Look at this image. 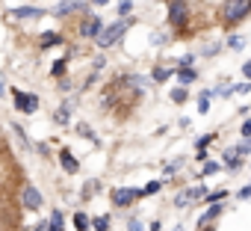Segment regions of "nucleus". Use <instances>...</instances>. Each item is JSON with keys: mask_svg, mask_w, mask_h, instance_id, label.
Instances as JSON below:
<instances>
[{"mask_svg": "<svg viewBox=\"0 0 251 231\" xmlns=\"http://www.w3.org/2000/svg\"><path fill=\"white\" fill-rule=\"evenodd\" d=\"M160 187H163V181H151V184H148V187L142 190V196H151V193H157Z\"/></svg>", "mask_w": 251, "mask_h": 231, "instance_id": "nucleus-18", "label": "nucleus"}, {"mask_svg": "<svg viewBox=\"0 0 251 231\" xmlns=\"http://www.w3.org/2000/svg\"><path fill=\"white\" fill-rule=\"evenodd\" d=\"M216 169H219V166H216V163H204V175H213V172H216Z\"/></svg>", "mask_w": 251, "mask_h": 231, "instance_id": "nucleus-26", "label": "nucleus"}, {"mask_svg": "<svg viewBox=\"0 0 251 231\" xmlns=\"http://www.w3.org/2000/svg\"><path fill=\"white\" fill-rule=\"evenodd\" d=\"M172 101L175 104H183L186 101V89H172Z\"/></svg>", "mask_w": 251, "mask_h": 231, "instance_id": "nucleus-17", "label": "nucleus"}, {"mask_svg": "<svg viewBox=\"0 0 251 231\" xmlns=\"http://www.w3.org/2000/svg\"><path fill=\"white\" fill-rule=\"evenodd\" d=\"M198 110H201V113L210 110V92H201V98H198Z\"/></svg>", "mask_w": 251, "mask_h": 231, "instance_id": "nucleus-16", "label": "nucleus"}, {"mask_svg": "<svg viewBox=\"0 0 251 231\" xmlns=\"http://www.w3.org/2000/svg\"><path fill=\"white\" fill-rule=\"evenodd\" d=\"M169 74H172V71H169V68H157V71H154V77H157V80H166V77H169Z\"/></svg>", "mask_w": 251, "mask_h": 231, "instance_id": "nucleus-23", "label": "nucleus"}, {"mask_svg": "<svg viewBox=\"0 0 251 231\" xmlns=\"http://www.w3.org/2000/svg\"><path fill=\"white\" fill-rule=\"evenodd\" d=\"M118 12L127 15V12H130V0H121V3H118Z\"/></svg>", "mask_w": 251, "mask_h": 231, "instance_id": "nucleus-21", "label": "nucleus"}, {"mask_svg": "<svg viewBox=\"0 0 251 231\" xmlns=\"http://www.w3.org/2000/svg\"><path fill=\"white\" fill-rule=\"evenodd\" d=\"M12 15L24 21V18H42V15H48V12H45V9H39V6H15V9H12Z\"/></svg>", "mask_w": 251, "mask_h": 231, "instance_id": "nucleus-8", "label": "nucleus"}, {"mask_svg": "<svg viewBox=\"0 0 251 231\" xmlns=\"http://www.w3.org/2000/svg\"><path fill=\"white\" fill-rule=\"evenodd\" d=\"M59 228H62V213L53 210V216H50V222H48V231H59Z\"/></svg>", "mask_w": 251, "mask_h": 231, "instance_id": "nucleus-14", "label": "nucleus"}, {"mask_svg": "<svg viewBox=\"0 0 251 231\" xmlns=\"http://www.w3.org/2000/svg\"><path fill=\"white\" fill-rule=\"evenodd\" d=\"M130 231H142V225H139V222L133 219V222H130Z\"/></svg>", "mask_w": 251, "mask_h": 231, "instance_id": "nucleus-30", "label": "nucleus"}, {"mask_svg": "<svg viewBox=\"0 0 251 231\" xmlns=\"http://www.w3.org/2000/svg\"><path fill=\"white\" fill-rule=\"evenodd\" d=\"M242 134H245V137L251 140V122H245V125H242Z\"/></svg>", "mask_w": 251, "mask_h": 231, "instance_id": "nucleus-28", "label": "nucleus"}, {"mask_svg": "<svg viewBox=\"0 0 251 231\" xmlns=\"http://www.w3.org/2000/svg\"><path fill=\"white\" fill-rule=\"evenodd\" d=\"M59 163H62V169H65V172H71V175L77 172V160L71 157V151H68V148H62V154H59Z\"/></svg>", "mask_w": 251, "mask_h": 231, "instance_id": "nucleus-10", "label": "nucleus"}, {"mask_svg": "<svg viewBox=\"0 0 251 231\" xmlns=\"http://www.w3.org/2000/svg\"><path fill=\"white\" fill-rule=\"evenodd\" d=\"M127 27H130V18H121V21L109 24L106 30H100V33H98V45H100V48H112L124 33H127Z\"/></svg>", "mask_w": 251, "mask_h": 231, "instance_id": "nucleus-2", "label": "nucleus"}, {"mask_svg": "<svg viewBox=\"0 0 251 231\" xmlns=\"http://www.w3.org/2000/svg\"><path fill=\"white\" fill-rule=\"evenodd\" d=\"M65 71V59H56V65H53V74H62Z\"/></svg>", "mask_w": 251, "mask_h": 231, "instance_id": "nucleus-24", "label": "nucleus"}, {"mask_svg": "<svg viewBox=\"0 0 251 231\" xmlns=\"http://www.w3.org/2000/svg\"><path fill=\"white\" fill-rule=\"evenodd\" d=\"M92 3H95V6H103V3H109V0H92Z\"/></svg>", "mask_w": 251, "mask_h": 231, "instance_id": "nucleus-32", "label": "nucleus"}, {"mask_svg": "<svg viewBox=\"0 0 251 231\" xmlns=\"http://www.w3.org/2000/svg\"><path fill=\"white\" fill-rule=\"evenodd\" d=\"M242 74H245V77H251V62H245V65H242Z\"/></svg>", "mask_w": 251, "mask_h": 231, "instance_id": "nucleus-29", "label": "nucleus"}, {"mask_svg": "<svg viewBox=\"0 0 251 231\" xmlns=\"http://www.w3.org/2000/svg\"><path fill=\"white\" fill-rule=\"evenodd\" d=\"M100 30H103V27H100V21H98L95 15H92V18H89V21L80 27V33H83L86 39H98V33H100Z\"/></svg>", "mask_w": 251, "mask_h": 231, "instance_id": "nucleus-9", "label": "nucleus"}, {"mask_svg": "<svg viewBox=\"0 0 251 231\" xmlns=\"http://www.w3.org/2000/svg\"><path fill=\"white\" fill-rule=\"evenodd\" d=\"M225 196H227V193H225V190H219V193H210V196H207V202L213 204V202H222Z\"/></svg>", "mask_w": 251, "mask_h": 231, "instance_id": "nucleus-20", "label": "nucleus"}, {"mask_svg": "<svg viewBox=\"0 0 251 231\" xmlns=\"http://www.w3.org/2000/svg\"><path fill=\"white\" fill-rule=\"evenodd\" d=\"M21 202H24V207H27V210H39V207L45 204V199H42V193H39L36 187H24Z\"/></svg>", "mask_w": 251, "mask_h": 231, "instance_id": "nucleus-4", "label": "nucleus"}, {"mask_svg": "<svg viewBox=\"0 0 251 231\" xmlns=\"http://www.w3.org/2000/svg\"><path fill=\"white\" fill-rule=\"evenodd\" d=\"M166 42H169L166 33H154V45H166Z\"/></svg>", "mask_w": 251, "mask_h": 231, "instance_id": "nucleus-22", "label": "nucleus"}, {"mask_svg": "<svg viewBox=\"0 0 251 231\" xmlns=\"http://www.w3.org/2000/svg\"><path fill=\"white\" fill-rule=\"evenodd\" d=\"M15 107H18L21 113H36L39 98H36V95H27V92H15Z\"/></svg>", "mask_w": 251, "mask_h": 231, "instance_id": "nucleus-5", "label": "nucleus"}, {"mask_svg": "<svg viewBox=\"0 0 251 231\" xmlns=\"http://www.w3.org/2000/svg\"><path fill=\"white\" fill-rule=\"evenodd\" d=\"M45 228H48V225H45V222H39V225H36V231H45Z\"/></svg>", "mask_w": 251, "mask_h": 231, "instance_id": "nucleus-33", "label": "nucleus"}, {"mask_svg": "<svg viewBox=\"0 0 251 231\" xmlns=\"http://www.w3.org/2000/svg\"><path fill=\"white\" fill-rule=\"evenodd\" d=\"M175 231H180V228H175Z\"/></svg>", "mask_w": 251, "mask_h": 231, "instance_id": "nucleus-34", "label": "nucleus"}, {"mask_svg": "<svg viewBox=\"0 0 251 231\" xmlns=\"http://www.w3.org/2000/svg\"><path fill=\"white\" fill-rule=\"evenodd\" d=\"M92 225H95V231H109V219H106V216L92 219Z\"/></svg>", "mask_w": 251, "mask_h": 231, "instance_id": "nucleus-15", "label": "nucleus"}, {"mask_svg": "<svg viewBox=\"0 0 251 231\" xmlns=\"http://www.w3.org/2000/svg\"><path fill=\"white\" fill-rule=\"evenodd\" d=\"M219 210H222V204H216V202H213V207H210V210H207V213L201 216V222H207V219H213V216H216Z\"/></svg>", "mask_w": 251, "mask_h": 231, "instance_id": "nucleus-19", "label": "nucleus"}, {"mask_svg": "<svg viewBox=\"0 0 251 231\" xmlns=\"http://www.w3.org/2000/svg\"><path fill=\"white\" fill-rule=\"evenodd\" d=\"M77 9H86V3H83V0H62V3L53 9V15H56V18H62V15H68V12H77Z\"/></svg>", "mask_w": 251, "mask_h": 231, "instance_id": "nucleus-7", "label": "nucleus"}, {"mask_svg": "<svg viewBox=\"0 0 251 231\" xmlns=\"http://www.w3.org/2000/svg\"><path fill=\"white\" fill-rule=\"evenodd\" d=\"M248 15H251V0H225V6H222L225 24H239Z\"/></svg>", "mask_w": 251, "mask_h": 231, "instance_id": "nucleus-1", "label": "nucleus"}, {"mask_svg": "<svg viewBox=\"0 0 251 231\" xmlns=\"http://www.w3.org/2000/svg\"><path fill=\"white\" fill-rule=\"evenodd\" d=\"M136 196H142V193H136V190H112V204H118V207H127Z\"/></svg>", "mask_w": 251, "mask_h": 231, "instance_id": "nucleus-6", "label": "nucleus"}, {"mask_svg": "<svg viewBox=\"0 0 251 231\" xmlns=\"http://www.w3.org/2000/svg\"><path fill=\"white\" fill-rule=\"evenodd\" d=\"M239 199H251V184H248V187H242V190H239Z\"/></svg>", "mask_w": 251, "mask_h": 231, "instance_id": "nucleus-27", "label": "nucleus"}, {"mask_svg": "<svg viewBox=\"0 0 251 231\" xmlns=\"http://www.w3.org/2000/svg\"><path fill=\"white\" fill-rule=\"evenodd\" d=\"M177 80L186 86V83H192V80H195V71H192V68H177Z\"/></svg>", "mask_w": 251, "mask_h": 231, "instance_id": "nucleus-13", "label": "nucleus"}, {"mask_svg": "<svg viewBox=\"0 0 251 231\" xmlns=\"http://www.w3.org/2000/svg\"><path fill=\"white\" fill-rule=\"evenodd\" d=\"M227 45H230V48H242V39H239V36H230V42H227Z\"/></svg>", "mask_w": 251, "mask_h": 231, "instance_id": "nucleus-25", "label": "nucleus"}, {"mask_svg": "<svg viewBox=\"0 0 251 231\" xmlns=\"http://www.w3.org/2000/svg\"><path fill=\"white\" fill-rule=\"evenodd\" d=\"M186 21H189V3L186 0H169V24L183 27Z\"/></svg>", "mask_w": 251, "mask_h": 231, "instance_id": "nucleus-3", "label": "nucleus"}, {"mask_svg": "<svg viewBox=\"0 0 251 231\" xmlns=\"http://www.w3.org/2000/svg\"><path fill=\"white\" fill-rule=\"evenodd\" d=\"M59 42H62V36H59V33H45V36H42V45H39V48L45 51V48H53V45H59Z\"/></svg>", "mask_w": 251, "mask_h": 231, "instance_id": "nucleus-11", "label": "nucleus"}, {"mask_svg": "<svg viewBox=\"0 0 251 231\" xmlns=\"http://www.w3.org/2000/svg\"><path fill=\"white\" fill-rule=\"evenodd\" d=\"M3 86H6V80H3V74H0V95H3Z\"/></svg>", "mask_w": 251, "mask_h": 231, "instance_id": "nucleus-31", "label": "nucleus"}, {"mask_svg": "<svg viewBox=\"0 0 251 231\" xmlns=\"http://www.w3.org/2000/svg\"><path fill=\"white\" fill-rule=\"evenodd\" d=\"M89 225H92V219H89L86 213H77V216H74V228H77V231H89Z\"/></svg>", "mask_w": 251, "mask_h": 231, "instance_id": "nucleus-12", "label": "nucleus"}]
</instances>
